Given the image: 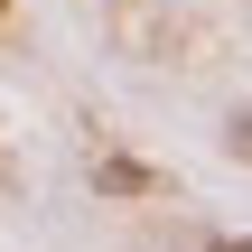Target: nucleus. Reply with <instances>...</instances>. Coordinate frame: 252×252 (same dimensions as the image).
<instances>
[{
    "label": "nucleus",
    "mask_w": 252,
    "mask_h": 252,
    "mask_svg": "<svg viewBox=\"0 0 252 252\" xmlns=\"http://www.w3.org/2000/svg\"><path fill=\"white\" fill-rule=\"evenodd\" d=\"M103 187H112V196H140V187H159V168H140V159H103Z\"/></svg>",
    "instance_id": "1"
},
{
    "label": "nucleus",
    "mask_w": 252,
    "mask_h": 252,
    "mask_svg": "<svg viewBox=\"0 0 252 252\" xmlns=\"http://www.w3.org/2000/svg\"><path fill=\"white\" fill-rule=\"evenodd\" d=\"M224 150H234V159H243V168H252V103H243V112H234V122H224Z\"/></svg>",
    "instance_id": "2"
},
{
    "label": "nucleus",
    "mask_w": 252,
    "mask_h": 252,
    "mask_svg": "<svg viewBox=\"0 0 252 252\" xmlns=\"http://www.w3.org/2000/svg\"><path fill=\"white\" fill-rule=\"evenodd\" d=\"M206 252H252V234H224V243H206Z\"/></svg>",
    "instance_id": "3"
},
{
    "label": "nucleus",
    "mask_w": 252,
    "mask_h": 252,
    "mask_svg": "<svg viewBox=\"0 0 252 252\" xmlns=\"http://www.w3.org/2000/svg\"><path fill=\"white\" fill-rule=\"evenodd\" d=\"M0 9H9V0H0Z\"/></svg>",
    "instance_id": "4"
}]
</instances>
